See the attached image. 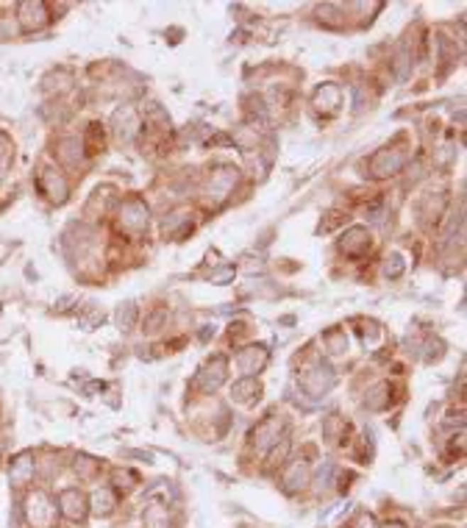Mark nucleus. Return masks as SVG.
I'll list each match as a JSON object with an SVG mask.
<instances>
[{
  "label": "nucleus",
  "mask_w": 467,
  "mask_h": 528,
  "mask_svg": "<svg viewBox=\"0 0 467 528\" xmlns=\"http://www.w3.org/2000/svg\"><path fill=\"white\" fill-rule=\"evenodd\" d=\"M390 262H392V267H387V275H390V278H395V275H400V270H403V262H400L398 253H395Z\"/></svg>",
  "instance_id": "nucleus-19"
},
{
  "label": "nucleus",
  "mask_w": 467,
  "mask_h": 528,
  "mask_svg": "<svg viewBox=\"0 0 467 528\" xmlns=\"http://www.w3.org/2000/svg\"><path fill=\"white\" fill-rule=\"evenodd\" d=\"M309 481V462H295L292 467H290V473L284 475V484H287V490L292 493V490H298V487H303Z\"/></svg>",
  "instance_id": "nucleus-12"
},
{
  "label": "nucleus",
  "mask_w": 467,
  "mask_h": 528,
  "mask_svg": "<svg viewBox=\"0 0 467 528\" xmlns=\"http://www.w3.org/2000/svg\"><path fill=\"white\" fill-rule=\"evenodd\" d=\"M211 184H214L211 195H214V198H226V195L231 192V187L236 184V170H234V167H220V170L211 175Z\"/></svg>",
  "instance_id": "nucleus-8"
},
{
  "label": "nucleus",
  "mask_w": 467,
  "mask_h": 528,
  "mask_svg": "<svg viewBox=\"0 0 467 528\" xmlns=\"http://www.w3.org/2000/svg\"><path fill=\"white\" fill-rule=\"evenodd\" d=\"M20 23H23V28L26 31H39V28H45L48 26V9H45V3H20Z\"/></svg>",
  "instance_id": "nucleus-2"
},
{
  "label": "nucleus",
  "mask_w": 467,
  "mask_h": 528,
  "mask_svg": "<svg viewBox=\"0 0 467 528\" xmlns=\"http://www.w3.org/2000/svg\"><path fill=\"white\" fill-rule=\"evenodd\" d=\"M384 528H406V526H403V523H387Z\"/></svg>",
  "instance_id": "nucleus-21"
},
{
  "label": "nucleus",
  "mask_w": 467,
  "mask_h": 528,
  "mask_svg": "<svg viewBox=\"0 0 467 528\" xmlns=\"http://www.w3.org/2000/svg\"><path fill=\"white\" fill-rule=\"evenodd\" d=\"M278 431H281V420H278L275 414H270L265 423H259L256 431L251 434V436H253V445H259V448H270V445L278 439Z\"/></svg>",
  "instance_id": "nucleus-7"
},
{
  "label": "nucleus",
  "mask_w": 467,
  "mask_h": 528,
  "mask_svg": "<svg viewBox=\"0 0 467 528\" xmlns=\"http://www.w3.org/2000/svg\"><path fill=\"white\" fill-rule=\"evenodd\" d=\"M145 523H148V528H170L167 512L159 503H150V506L145 509Z\"/></svg>",
  "instance_id": "nucleus-14"
},
{
  "label": "nucleus",
  "mask_w": 467,
  "mask_h": 528,
  "mask_svg": "<svg viewBox=\"0 0 467 528\" xmlns=\"http://www.w3.org/2000/svg\"><path fill=\"white\" fill-rule=\"evenodd\" d=\"M59 506H62V515L70 520H84L87 517V497L78 490H65L59 495Z\"/></svg>",
  "instance_id": "nucleus-5"
},
{
  "label": "nucleus",
  "mask_w": 467,
  "mask_h": 528,
  "mask_svg": "<svg viewBox=\"0 0 467 528\" xmlns=\"http://www.w3.org/2000/svg\"><path fill=\"white\" fill-rule=\"evenodd\" d=\"M95 323H103V312H92L89 317H81V329L92 331V326Z\"/></svg>",
  "instance_id": "nucleus-18"
},
{
  "label": "nucleus",
  "mask_w": 467,
  "mask_h": 528,
  "mask_svg": "<svg viewBox=\"0 0 467 528\" xmlns=\"http://www.w3.org/2000/svg\"><path fill=\"white\" fill-rule=\"evenodd\" d=\"M356 528H373V517H370V515H362V517H359V526H356Z\"/></svg>",
  "instance_id": "nucleus-20"
},
{
  "label": "nucleus",
  "mask_w": 467,
  "mask_h": 528,
  "mask_svg": "<svg viewBox=\"0 0 467 528\" xmlns=\"http://www.w3.org/2000/svg\"><path fill=\"white\" fill-rule=\"evenodd\" d=\"M133 320H136V306H133V303H126V306L117 312V326L123 331H128L133 326Z\"/></svg>",
  "instance_id": "nucleus-16"
},
{
  "label": "nucleus",
  "mask_w": 467,
  "mask_h": 528,
  "mask_svg": "<svg viewBox=\"0 0 467 528\" xmlns=\"http://www.w3.org/2000/svg\"><path fill=\"white\" fill-rule=\"evenodd\" d=\"M123 229H128V231H142L145 226H148V209L139 203V200H128L126 206H123Z\"/></svg>",
  "instance_id": "nucleus-6"
},
{
  "label": "nucleus",
  "mask_w": 467,
  "mask_h": 528,
  "mask_svg": "<svg viewBox=\"0 0 467 528\" xmlns=\"http://www.w3.org/2000/svg\"><path fill=\"white\" fill-rule=\"evenodd\" d=\"M26 515H28V523L33 528H50L53 526V517H56V506L50 503V497L45 493L36 490L26 500Z\"/></svg>",
  "instance_id": "nucleus-1"
},
{
  "label": "nucleus",
  "mask_w": 467,
  "mask_h": 528,
  "mask_svg": "<svg viewBox=\"0 0 467 528\" xmlns=\"http://www.w3.org/2000/svg\"><path fill=\"white\" fill-rule=\"evenodd\" d=\"M403 162H406L403 150H381V153L370 162V170H373V175L384 178V175H395L400 167H403Z\"/></svg>",
  "instance_id": "nucleus-4"
},
{
  "label": "nucleus",
  "mask_w": 467,
  "mask_h": 528,
  "mask_svg": "<svg viewBox=\"0 0 467 528\" xmlns=\"http://www.w3.org/2000/svg\"><path fill=\"white\" fill-rule=\"evenodd\" d=\"M356 245H359V253L370 248V236H367L365 229H351V231H348V236L342 239V245H339V248H342L348 256H356Z\"/></svg>",
  "instance_id": "nucleus-10"
},
{
  "label": "nucleus",
  "mask_w": 467,
  "mask_h": 528,
  "mask_svg": "<svg viewBox=\"0 0 467 528\" xmlns=\"http://www.w3.org/2000/svg\"><path fill=\"white\" fill-rule=\"evenodd\" d=\"M92 503H95V512H98V515H111V509H114V495H111L109 490H98L95 497H92Z\"/></svg>",
  "instance_id": "nucleus-15"
},
{
  "label": "nucleus",
  "mask_w": 467,
  "mask_h": 528,
  "mask_svg": "<svg viewBox=\"0 0 467 528\" xmlns=\"http://www.w3.org/2000/svg\"><path fill=\"white\" fill-rule=\"evenodd\" d=\"M267 362V353L265 348L259 345V348H248V351H242V356H239V367L245 370V373H256V370H262Z\"/></svg>",
  "instance_id": "nucleus-11"
},
{
  "label": "nucleus",
  "mask_w": 467,
  "mask_h": 528,
  "mask_svg": "<svg viewBox=\"0 0 467 528\" xmlns=\"http://www.w3.org/2000/svg\"><path fill=\"white\" fill-rule=\"evenodd\" d=\"M33 478V462L31 453H20L14 462H11V481L20 487V484H28Z\"/></svg>",
  "instance_id": "nucleus-9"
},
{
  "label": "nucleus",
  "mask_w": 467,
  "mask_h": 528,
  "mask_svg": "<svg viewBox=\"0 0 467 528\" xmlns=\"http://www.w3.org/2000/svg\"><path fill=\"white\" fill-rule=\"evenodd\" d=\"M39 189L53 203H65L67 200V181L56 170H42L39 172Z\"/></svg>",
  "instance_id": "nucleus-3"
},
{
  "label": "nucleus",
  "mask_w": 467,
  "mask_h": 528,
  "mask_svg": "<svg viewBox=\"0 0 467 528\" xmlns=\"http://www.w3.org/2000/svg\"><path fill=\"white\" fill-rule=\"evenodd\" d=\"M234 392H236V400H248V397H259V384L256 381H239L236 387H234Z\"/></svg>",
  "instance_id": "nucleus-17"
},
{
  "label": "nucleus",
  "mask_w": 467,
  "mask_h": 528,
  "mask_svg": "<svg viewBox=\"0 0 467 528\" xmlns=\"http://www.w3.org/2000/svg\"><path fill=\"white\" fill-rule=\"evenodd\" d=\"M320 370H323V367L312 370V373H309V375L303 378V387H306V390H309L312 395H320L323 390H329V387L334 384V373H329V375L323 378V375H320Z\"/></svg>",
  "instance_id": "nucleus-13"
}]
</instances>
